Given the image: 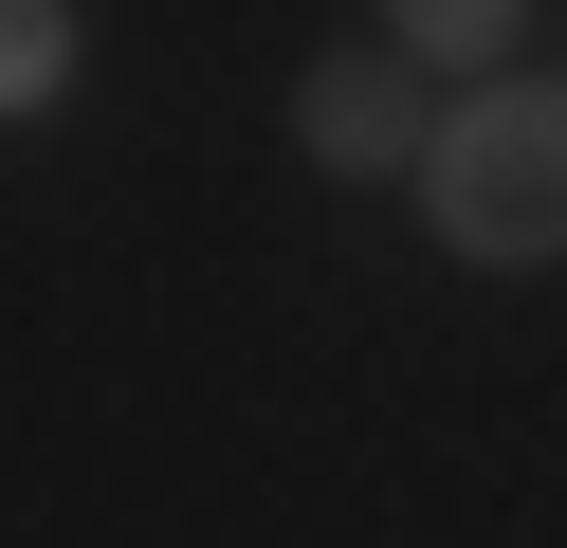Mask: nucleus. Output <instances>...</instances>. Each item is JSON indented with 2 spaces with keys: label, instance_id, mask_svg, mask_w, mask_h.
Here are the masks:
<instances>
[{
  "label": "nucleus",
  "instance_id": "nucleus-1",
  "mask_svg": "<svg viewBox=\"0 0 567 548\" xmlns=\"http://www.w3.org/2000/svg\"><path fill=\"white\" fill-rule=\"evenodd\" d=\"M421 219L476 275H549L567 256V92H457L421 146Z\"/></svg>",
  "mask_w": 567,
  "mask_h": 548
},
{
  "label": "nucleus",
  "instance_id": "nucleus-2",
  "mask_svg": "<svg viewBox=\"0 0 567 548\" xmlns=\"http://www.w3.org/2000/svg\"><path fill=\"white\" fill-rule=\"evenodd\" d=\"M293 146H311L330 183H403L421 146H440L421 55H384V37H367V55H311V73H293Z\"/></svg>",
  "mask_w": 567,
  "mask_h": 548
},
{
  "label": "nucleus",
  "instance_id": "nucleus-3",
  "mask_svg": "<svg viewBox=\"0 0 567 548\" xmlns=\"http://www.w3.org/2000/svg\"><path fill=\"white\" fill-rule=\"evenodd\" d=\"M513 19H530V0H384V55H421V73H494V55H513Z\"/></svg>",
  "mask_w": 567,
  "mask_h": 548
},
{
  "label": "nucleus",
  "instance_id": "nucleus-4",
  "mask_svg": "<svg viewBox=\"0 0 567 548\" xmlns=\"http://www.w3.org/2000/svg\"><path fill=\"white\" fill-rule=\"evenodd\" d=\"M74 92V0H0V110H55Z\"/></svg>",
  "mask_w": 567,
  "mask_h": 548
}]
</instances>
